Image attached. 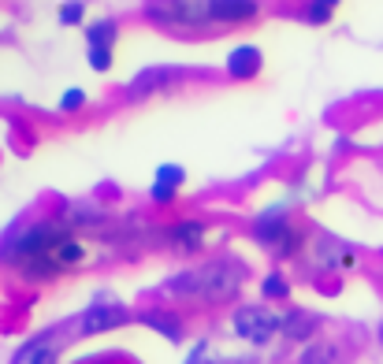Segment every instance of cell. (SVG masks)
Returning a JSON list of instances; mask_svg holds the SVG:
<instances>
[{"instance_id":"6da1fadb","label":"cell","mask_w":383,"mask_h":364,"mask_svg":"<svg viewBox=\"0 0 383 364\" xmlns=\"http://www.w3.org/2000/svg\"><path fill=\"white\" fill-rule=\"evenodd\" d=\"M63 242H71V227L63 220H41V223H30L23 230L0 245V257L11 260V264H23L26 272H56V250Z\"/></svg>"},{"instance_id":"7a4b0ae2","label":"cell","mask_w":383,"mask_h":364,"mask_svg":"<svg viewBox=\"0 0 383 364\" xmlns=\"http://www.w3.org/2000/svg\"><path fill=\"white\" fill-rule=\"evenodd\" d=\"M235 331L253 346H268L276 335H283V316L264 305H242L235 309Z\"/></svg>"},{"instance_id":"3957f363","label":"cell","mask_w":383,"mask_h":364,"mask_svg":"<svg viewBox=\"0 0 383 364\" xmlns=\"http://www.w3.org/2000/svg\"><path fill=\"white\" fill-rule=\"evenodd\" d=\"M242 287V268H235L231 260L224 264H205V301H227Z\"/></svg>"},{"instance_id":"277c9868","label":"cell","mask_w":383,"mask_h":364,"mask_svg":"<svg viewBox=\"0 0 383 364\" xmlns=\"http://www.w3.org/2000/svg\"><path fill=\"white\" fill-rule=\"evenodd\" d=\"M130 320V312L120 305V301H97L82 312L78 320V331L82 335H97V331H112V327H123Z\"/></svg>"},{"instance_id":"5b68a950","label":"cell","mask_w":383,"mask_h":364,"mask_svg":"<svg viewBox=\"0 0 383 364\" xmlns=\"http://www.w3.org/2000/svg\"><path fill=\"white\" fill-rule=\"evenodd\" d=\"M290 223H287V208H264L261 216H257V223H253V235H257V242H264V245H276L290 235Z\"/></svg>"},{"instance_id":"8992f818","label":"cell","mask_w":383,"mask_h":364,"mask_svg":"<svg viewBox=\"0 0 383 364\" xmlns=\"http://www.w3.org/2000/svg\"><path fill=\"white\" fill-rule=\"evenodd\" d=\"M56 338H60V331H48V335L34 338L30 346L19 350L15 364H56Z\"/></svg>"},{"instance_id":"52a82bcc","label":"cell","mask_w":383,"mask_h":364,"mask_svg":"<svg viewBox=\"0 0 383 364\" xmlns=\"http://www.w3.org/2000/svg\"><path fill=\"white\" fill-rule=\"evenodd\" d=\"M257 15V0H212L216 23H246Z\"/></svg>"},{"instance_id":"ba28073f","label":"cell","mask_w":383,"mask_h":364,"mask_svg":"<svg viewBox=\"0 0 383 364\" xmlns=\"http://www.w3.org/2000/svg\"><path fill=\"white\" fill-rule=\"evenodd\" d=\"M168 242L175 245V250H201V242H205V223H197V220H187V223H175L168 230Z\"/></svg>"},{"instance_id":"9c48e42d","label":"cell","mask_w":383,"mask_h":364,"mask_svg":"<svg viewBox=\"0 0 383 364\" xmlns=\"http://www.w3.org/2000/svg\"><path fill=\"white\" fill-rule=\"evenodd\" d=\"M168 294L175 297H201L205 294V268H187L168 279Z\"/></svg>"},{"instance_id":"30bf717a","label":"cell","mask_w":383,"mask_h":364,"mask_svg":"<svg viewBox=\"0 0 383 364\" xmlns=\"http://www.w3.org/2000/svg\"><path fill=\"white\" fill-rule=\"evenodd\" d=\"M175 78H179L175 68H149V71H142L135 82H130V93H135V97L153 93V90H164V86H168V82H175Z\"/></svg>"},{"instance_id":"8fae6325","label":"cell","mask_w":383,"mask_h":364,"mask_svg":"<svg viewBox=\"0 0 383 364\" xmlns=\"http://www.w3.org/2000/svg\"><path fill=\"white\" fill-rule=\"evenodd\" d=\"M227 71L235 75V78H249V75H257L261 71V53L253 45H238L235 53L227 56Z\"/></svg>"},{"instance_id":"7c38bea8","label":"cell","mask_w":383,"mask_h":364,"mask_svg":"<svg viewBox=\"0 0 383 364\" xmlns=\"http://www.w3.org/2000/svg\"><path fill=\"white\" fill-rule=\"evenodd\" d=\"M142 323L153 327V331H160L168 342H179V338H182V323H179V316H172V312H160V309H157V312H145Z\"/></svg>"},{"instance_id":"4fadbf2b","label":"cell","mask_w":383,"mask_h":364,"mask_svg":"<svg viewBox=\"0 0 383 364\" xmlns=\"http://www.w3.org/2000/svg\"><path fill=\"white\" fill-rule=\"evenodd\" d=\"M313 331H316V316H313V312L294 309V312L283 316V335H287V338H309Z\"/></svg>"},{"instance_id":"5bb4252c","label":"cell","mask_w":383,"mask_h":364,"mask_svg":"<svg viewBox=\"0 0 383 364\" xmlns=\"http://www.w3.org/2000/svg\"><path fill=\"white\" fill-rule=\"evenodd\" d=\"M101 220H105V212L93 208V205H71L68 212H63V223H68V227H93Z\"/></svg>"},{"instance_id":"9a60e30c","label":"cell","mask_w":383,"mask_h":364,"mask_svg":"<svg viewBox=\"0 0 383 364\" xmlns=\"http://www.w3.org/2000/svg\"><path fill=\"white\" fill-rule=\"evenodd\" d=\"M339 350L331 342H313L302 350V357H298V364H335Z\"/></svg>"},{"instance_id":"2e32d148","label":"cell","mask_w":383,"mask_h":364,"mask_svg":"<svg viewBox=\"0 0 383 364\" xmlns=\"http://www.w3.org/2000/svg\"><path fill=\"white\" fill-rule=\"evenodd\" d=\"M86 38H90V48H112V41H115V23H112V19L93 23V26L86 30Z\"/></svg>"},{"instance_id":"e0dca14e","label":"cell","mask_w":383,"mask_h":364,"mask_svg":"<svg viewBox=\"0 0 383 364\" xmlns=\"http://www.w3.org/2000/svg\"><path fill=\"white\" fill-rule=\"evenodd\" d=\"M261 294H264V297H272V301H279V297H290V283H287L283 275H276V272H272V275L261 283Z\"/></svg>"},{"instance_id":"ac0fdd59","label":"cell","mask_w":383,"mask_h":364,"mask_svg":"<svg viewBox=\"0 0 383 364\" xmlns=\"http://www.w3.org/2000/svg\"><path fill=\"white\" fill-rule=\"evenodd\" d=\"M90 68L93 71H108L112 68V48H90Z\"/></svg>"},{"instance_id":"d6986e66","label":"cell","mask_w":383,"mask_h":364,"mask_svg":"<svg viewBox=\"0 0 383 364\" xmlns=\"http://www.w3.org/2000/svg\"><path fill=\"white\" fill-rule=\"evenodd\" d=\"M175 190L179 186H172V182H153V190H149V193H153V201H160V205H168V201H175Z\"/></svg>"},{"instance_id":"ffe728a7","label":"cell","mask_w":383,"mask_h":364,"mask_svg":"<svg viewBox=\"0 0 383 364\" xmlns=\"http://www.w3.org/2000/svg\"><path fill=\"white\" fill-rule=\"evenodd\" d=\"M298 245H302V235H298V230H290V235L276 245V257H290V253H298Z\"/></svg>"},{"instance_id":"44dd1931","label":"cell","mask_w":383,"mask_h":364,"mask_svg":"<svg viewBox=\"0 0 383 364\" xmlns=\"http://www.w3.org/2000/svg\"><path fill=\"white\" fill-rule=\"evenodd\" d=\"M82 105H86V93H82V90H68V93L60 97V108H63V112H75V108H82Z\"/></svg>"},{"instance_id":"7402d4cb","label":"cell","mask_w":383,"mask_h":364,"mask_svg":"<svg viewBox=\"0 0 383 364\" xmlns=\"http://www.w3.org/2000/svg\"><path fill=\"white\" fill-rule=\"evenodd\" d=\"M157 178H160V182H172V186H179V182L187 178V175H182V168H175V164H164V168H157Z\"/></svg>"},{"instance_id":"603a6c76","label":"cell","mask_w":383,"mask_h":364,"mask_svg":"<svg viewBox=\"0 0 383 364\" xmlns=\"http://www.w3.org/2000/svg\"><path fill=\"white\" fill-rule=\"evenodd\" d=\"M82 19V4H63L60 8V23H78Z\"/></svg>"},{"instance_id":"cb8c5ba5","label":"cell","mask_w":383,"mask_h":364,"mask_svg":"<svg viewBox=\"0 0 383 364\" xmlns=\"http://www.w3.org/2000/svg\"><path fill=\"white\" fill-rule=\"evenodd\" d=\"M309 23H327V15H331V8H324V4H309Z\"/></svg>"},{"instance_id":"d4e9b609","label":"cell","mask_w":383,"mask_h":364,"mask_svg":"<svg viewBox=\"0 0 383 364\" xmlns=\"http://www.w3.org/2000/svg\"><path fill=\"white\" fill-rule=\"evenodd\" d=\"M190 364H216V360H212V357H205V346H197L194 357H190Z\"/></svg>"},{"instance_id":"484cf974","label":"cell","mask_w":383,"mask_h":364,"mask_svg":"<svg viewBox=\"0 0 383 364\" xmlns=\"http://www.w3.org/2000/svg\"><path fill=\"white\" fill-rule=\"evenodd\" d=\"M313 4H324V8H335L339 0H313Z\"/></svg>"},{"instance_id":"4316f807","label":"cell","mask_w":383,"mask_h":364,"mask_svg":"<svg viewBox=\"0 0 383 364\" xmlns=\"http://www.w3.org/2000/svg\"><path fill=\"white\" fill-rule=\"evenodd\" d=\"M379 335H383V331H379Z\"/></svg>"}]
</instances>
